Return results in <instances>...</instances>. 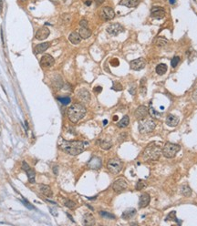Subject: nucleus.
Segmentation results:
<instances>
[{"instance_id": "1", "label": "nucleus", "mask_w": 197, "mask_h": 226, "mask_svg": "<svg viewBox=\"0 0 197 226\" xmlns=\"http://www.w3.org/2000/svg\"><path fill=\"white\" fill-rule=\"evenodd\" d=\"M85 145L86 143L80 141H61L59 142V148L61 150L73 156L80 154L84 150Z\"/></svg>"}, {"instance_id": "2", "label": "nucleus", "mask_w": 197, "mask_h": 226, "mask_svg": "<svg viewBox=\"0 0 197 226\" xmlns=\"http://www.w3.org/2000/svg\"><path fill=\"white\" fill-rule=\"evenodd\" d=\"M86 112H87V109L82 104L75 103L68 109L67 114H68L69 120L71 122L76 123L84 118V116L86 115Z\"/></svg>"}, {"instance_id": "3", "label": "nucleus", "mask_w": 197, "mask_h": 226, "mask_svg": "<svg viewBox=\"0 0 197 226\" xmlns=\"http://www.w3.org/2000/svg\"><path fill=\"white\" fill-rule=\"evenodd\" d=\"M162 154V150L156 145H149L143 151V160L144 161H158Z\"/></svg>"}, {"instance_id": "4", "label": "nucleus", "mask_w": 197, "mask_h": 226, "mask_svg": "<svg viewBox=\"0 0 197 226\" xmlns=\"http://www.w3.org/2000/svg\"><path fill=\"white\" fill-rule=\"evenodd\" d=\"M180 150H181L180 145L168 142L164 145L163 149V154L164 157L168 158V159H172V158H174L176 156V154Z\"/></svg>"}, {"instance_id": "5", "label": "nucleus", "mask_w": 197, "mask_h": 226, "mask_svg": "<svg viewBox=\"0 0 197 226\" xmlns=\"http://www.w3.org/2000/svg\"><path fill=\"white\" fill-rule=\"evenodd\" d=\"M156 127L155 121L151 119H144L142 120L139 123V131L142 134L150 133Z\"/></svg>"}, {"instance_id": "6", "label": "nucleus", "mask_w": 197, "mask_h": 226, "mask_svg": "<svg viewBox=\"0 0 197 226\" xmlns=\"http://www.w3.org/2000/svg\"><path fill=\"white\" fill-rule=\"evenodd\" d=\"M122 162L119 159H111L107 163V168L112 174H118L122 170Z\"/></svg>"}, {"instance_id": "7", "label": "nucleus", "mask_w": 197, "mask_h": 226, "mask_svg": "<svg viewBox=\"0 0 197 226\" xmlns=\"http://www.w3.org/2000/svg\"><path fill=\"white\" fill-rule=\"evenodd\" d=\"M130 69L133 70H142L146 66V61L143 58H140L134 60H131L130 63Z\"/></svg>"}, {"instance_id": "8", "label": "nucleus", "mask_w": 197, "mask_h": 226, "mask_svg": "<svg viewBox=\"0 0 197 226\" xmlns=\"http://www.w3.org/2000/svg\"><path fill=\"white\" fill-rule=\"evenodd\" d=\"M127 187H128V183H127L126 180L124 179H122V178L116 180L114 182V183H113V185H112L113 191L118 192V193L123 192L124 190H126Z\"/></svg>"}, {"instance_id": "9", "label": "nucleus", "mask_w": 197, "mask_h": 226, "mask_svg": "<svg viewBox=\"0 0 197 226\" xmlns=\"http://www.w3.org/2000/svg\"><path fill=\"white\" fill-rule=\"evenodd\" d=\"M100 16L104 20H112L115 17V12L112 7H104L100 10Z\"/></svg>"}, {"instance_id": "10", "label": "nucleus", "mask_w": 197, "mask_h": 226, "mask_svg": "<svg viewBox=\"0 0 197 226\" xmlns=\"http://www.w3.org/2000/svg\"><path fill=\"white\" fill-rule=\"evenodd\" d=\"M124 31V28H123V27L121 25V24H119V23H115V24H112V25H109L108 28H107V32L109 34V35H112V36H118L119 34H121V32H123Z\"/></svg>"}, {"instance_id": "11", "label": "nucleus", "mask_w": 197, "mask_h": 226, "mask_svg": "<svg viewBox=\"0 0 197 226\" xmlns=\"http://www.w3.org/2000/svg\"><path fill=\"white\" fill-rule=\"evenodd\" d=\"M77 98L83 103H89L91 100V94L86 88H81L77 92Z\"/></svg>"}, {"instance_id": "12", "label": "nucleus", "mask_w": 197, "mask_h": 226, "mask_svg": "<svg viewBox=\"0 0 197 226\" xmlns=\"http://www.w3.org/2000/svg\"><path fill=\"white\" fill-rule=\"evenodd\" d=\"M165 15H166L165 10L161 7H152L151 10V17L155 18V19H162V18H163L165 16Z\"/></svg>"}, {"instance_id": "13", "label": "nucleus", "mask_w": 197, "mask_h": 226, "mask_svg": "<svg viewBox=\"0 0 197 226\" xmlns=\"http://www.w3.org/2000/svg\"><path fill=\"white\" fill-rule=\"evenodd\" d=\"M148 114H149V109L145 106H142V105L139 106L135 111V117H136V119H138L140 120L146 119Z\"/></svg>"}, {"instance_id": "14", "label": "nucleus", "mask_w": 197, "mask_h": 226, "mask_svg": "<svg viewBox=\"0 0 197 226\" xmlns=\"http://www.w3.org/2000/svg\"><path fill=\"white\" fill-rule=\"evenodd\" d=\"M55 63V59L50 55H44L40 59V65L44 67H51Z\"/></svg>"}, {"instance_id": "15", "label": "nucleus", "mask_w": 197, "mask_h": 226, "mask_svg": "<svg viewBox=\"0 0 197 226\" xmlns=\"http://www.w3.org/2000/svg\"><path fill=\"white\" fill-rule=\"evenodd\" d=\"M49 34H50L49 29L46 27H43V28H39L37 30V32L36 33V38L37 40H45L46 38H48Z\"/></svg>"}, {"instance_id": "16", "label": "nucleus", "mask_w": 197, "mask_h": 226, "mask_svg": "<svg viewBox=\"0 0 197 226\" xmlns=\"http://www.w3.org/2000/svg\"><path fill=\"white\" fill-rule=\"evenodd\" d=\"M101 165H102V162L99 157L91 158V161L88 162V167L91 170H99L100 168H101Z\"/></svg>"}, {"instance_id": "17", "label": "nucleus", "mask_w": 197, "mask_h": 226, "mask_svg": "<svg viewBox=\"0 0 197 226\" xmlns=\"http://www.w3.org/2000/svg\"><path fill=\"white\" fill-rule=\"evenodd\" d=\"M151 201V197L148 193H142L139 200V207L140 208H145L149 205Z\"/></svg>"}, {"instance_id": "18", "label": "nucleus", "mask_w": 197, "mask_h": 226, "mask_svg": "<svg viewBox=\"0 0 197 226\" xmlns=\"http://www.w3.org/2000/svg\"><path fill=\"white\" fill-rule=\"evenodd\" d=\"M140 2L141 0H121L120 5L124 6L129 8H133V7H136L140 4Z\"/></svg>"}, {"instance_id": "19", "label": "nucleus", "mask_w": 197, "mask_h": 226, "mask_svg": "<svg viewBox=\"0 0 197 226\" xmlns=\"http://www.w3.org/2000/svg\"><path fill=\"white\" fill-rule=\"evenodd\" d=\"M179 123V118L175 115L169 114L166 118V124L170 127H175Z\"/></svg>"}, {"instance_id": "20", "label": "nucleus", "mask_w": 197, "mask_h": 226, "mask_svg": "<svg viewBox=\"0 0 197 226\" xmlns=\"http://www.w3.org/2000/svg\"><path fill=\"white\" fill-rule=\"evenodd\" d=\"M50 46V43L49 42H45V43H41V44H38L37 45V46L35 47V53L37 54H39V53H42L44 51H46Z\"/></svg>"}, {"instance_id": "21", "label": "nucleus", "mask_w": 197, "mask_h": 226, "mask_svg": "<svg viewBox=\"0 0 197 226\" xmlns=\"http://www.w3.org/2000/svg\"><path fill=\"white\" fill-rule=\"evenodd\" d=\"M83 224L84 225H93V224H95V218H94V216L91 213H86L83 216Z\"/></svg>"}, {"instance_id": "22", "label": "nucleus", "mask_w": 197, "mask_h": 226, "mask_svg": "<svg viewBox=\"0 0 197 226\" xmlns=\"http://www.w3.org/2000/svg\"><path fill=\"white\" fill-rule=\"evenodd\" d=\"M135 214H136V210L134 208H130V209H127L126 211L123 212L121 217L124 220H129L130 218H133Z\"/></svg>"}, {"instance_id": "23", "label": "nucleus", "mask_w": 197, "mask_h": 226, "mask_svg": "<svg viewBox=\"0 0 197 226\" xmlns=\"http://www.w3.org/2000/svg\"><path fill=\"white\" fill-rule=\"evenodd\" d=\"M39 190H40V192H41L44 195L47 196V197H52V195H53V192H52L50 187L48 186V185L40 184V185H39Z\"/></svg>"}, {"instance_id": "24", "label": "nucleus", "mask_w": 197, "mask_h": 226, "mask_svg": "<svg viewBox=\"0 0 197 226\" xmlns=\"http://www.w3.org/2000/svg\"><path fill=\"white\" fill-rule=\"evenodd\" d=\"M69 40H70L72 44L78 45V44L80 43L81 37H80V36H79V33H77V32H72V33H70V36H69Z\"/></svg>"}, {"instance_id": "25", "label": "nucleus", "mask_w": 197, "mask_h": 226, "mask_svg": "<svg viewBox=\"0 0 197 226\" xmlns=\"http://www.w3.org/2000/svg\"><path fill=\"white\" fill-rule=\"evenodd\" d=\"M79 34V36H80L81 38L86 39V38H89L91 36V31L88 28H80Z\"/></svg>"}, {"instance_id": "26", "label": "nucleus", "mask_w": 197, "mask_h": 226, "mask_svg": "<svg viewBox=\"0 0 197 226\" xmlns=\"http://www.w3.org/2000/svg\"><path fill=\"white\" fill-rule=\"evenodd\" d=\"M180 192H181V193H182L184 196H185V197H190V196L192 195V190H191V188H190L187 184H184V185L181 186Z\"/></svg>"}, {"instance_id": "27", "label": "nucleus", "mask_w": 197, "mask_h": 226, "mask_svg": "<svg viewBox=\"0 0 197 226\" xmlns=\"http://www.w3.org/2000/svg\"><path fill=\"white\" fill-rule=\"evenodd\" d=\"M166 71H167V66L163 63H161L156 67V73L158 75H163L166 73Z\"/></svg>"}, {"instance_id": "28", "label": "nucleus", "mask_w": 197, "mask_h": 226, "mask_svg": "<svg viewBox=\"0 0 197 226\" xmlns=\"http://www.w3.org/2000/svg\"><path fill=\"white\" fill-rule=\"evenodd\" d=\"M26 172H27V175H28V178L29 183H34L35 180H36V172H35V171H34L33 169L30 168V169L28 170Z\"/></svg>"}, {"instance_id": "29", "label": "nucleus", "mask_w": 197, "mask_h": 226, "mask_svg": "<svg viewBox=\"0 0 197 226\" xmlns=\"http://www.w3.org/2000/svg\"><path fill=\"white\" fill-rule=\"evenodd\" d=\"M129 123H130V118H129V116H124L119 122H118V127L119 128H126L128 125H129Z\"/></svg>"}, {"instance_id": "30", "label": "nucleus", "mask_w": 197, "mask_h": 226, "mask_svg": "<svg viewBox=\"0 0 197 226\" xmlns=\"http://www.w3.org/2000/svg\"><path fill=\"white\" fill-rule=\"evenodd\" d=\"M167 43H168V40L164 37H157L154 41V44L157 47H164Z\"/></svg>"}, {"instance_id": "31", "label": "nucleus", "mask_w": 197, "mask_h": 226, "mask_svg": "<svg viewBox=\"0 0 197 226\" xmlns=\"http://www.w3.org/2000/svg\"><path fill=\"white\" fill-rule=\"evenodd\" d=\"M146 79H142L141 80V85H140V92L142 96H145L147 93V88H146Z\"/></svg>"}, {"instance_id": "32", "label": "nucleus", "mask_w": 197, "mask_h": 226, "mask_svg": "<svg viewBox=\"0 0 197 226\" xmlns=\"http://www.w3.org/2000/svg\"><path fill=\"white\" fill-rule=\"evenodd\" d=\"M112 144L111 141H102L100 142V148L103 150H109L112 148Z\"/></svg>"}, {"instance_id": "33", "label": "nucleus", "mask_w": 197, "mask_h": 226, "mask_svg": "<svg viewBox=\"0 0 197 226\" xmlns=\"http://www.w3.org/2000/svg\"><path fill=\"white\" fill-rule=\"evenodd\" d=\"M53 85H54L56 88H62V87H63V81H62L61 78H60V77H58V79H53Z\"/></svg>"}, {"instance_id": "34", "label": "nucleus", "mask_w": 197, "mask_h": 226, "mask_svg": "<svg viewBox=\"0 0 197 226\" xmlns=\"http://www.w3.org/2000/svg\"><path fill=\"white\" fill-rule=\"evenodd\" d=\"M146 185H147V183L144 182V180H138V183H137V184H136V190H138V191L142 190L143 188H145V187H146Z\"/></svg>"}, {"instance_id": "35", "label": "nucleus", "mask_w": 197, "mask_h": 226, "mask_svg": "<svg viewBox=\"0 0 197 226\" xmlns=\"http://www.w3.org/2000/svg\"><path fill=\"white\" fill-rule=\"evenodd\" d=\"M100 214L103 217V218H107V219H112L114 220L115 219V216L112 213H109L107 212H104V211H100Z\"/></svg>"}, {"instance_id": "36", "label": "nucleus", "mask_w": 197, "mask_h": 226, "mask_svg": "<svg viewBox=\"0 0 197 226\" xmlns=\"http://www.w3.org/2000/svg\"><path fill=\"white\" fill-rule=\"evenodd\" d=\"M65 206H67L68 208L72 210V209H74L76 207V202L71 201V200H68V201H65Z\"/></svg>"}, {"instance_id": "37", "label": "nucleus", "mask_w": 197, "mask_h": 226, "mask_svg": "<svg viewBox=\"0 0 197 226\" xmlns=\"http://www.w3.org/2000/svg\"><path fill=\"white\" fill-rule=\"evenodd\" d=\"M58 100H59V102H61V104L63 105H68L70 103L71 100L70 97H64V98H58Z\"/></svg>"}, {"instance_id": "38", "label": "nucleus", "mask_w": 197, "mask_h": 226, "mask_svg": "<svg viewBox=\"0 0 197 226\" xmlns=\"http://www.w3.org/2000/svg\"><path fill=\"white\" fill-rule=\"evenodd\" d=\"M179 62H180V58L179 57H174L171 61V65H172V67H175L179 64Z\"/></svg>"}, {"instance_id": "39", "label": "nucleus", "mask_w": 197, "mask_h": 226, "mask_svg": "<svg viewBox=\"0 0 197 226\" xmlns=\"http://www.w3.org/2000/svg\"><path fill=\"white\" fill-rule=\"evenodd\" d=\"M112 89L116 90V91H121V90H122V86L119 82H114L112 86Z\"/></svg>"}, {"instance_id": "40", "label": "nucleus", "mask_w": 197, "mask_h": 226, "mask_svg": "<svg viewBox=\"0 0 197 226\" xmlns=\"http://www.w3.org/2000/svg\"><path fill=\"white\" fill-rule=\"evenodd\" d=\"M149 114L152 117H160V113H158L156 110H154L152 108L149 109Z\"/></svg>"}, {"instance_id": "41", "label": "nucleus", "mask_w": 197, "mask_h": 226, "mask_svg": "<svg viewBox=\"0 0 197 226\" xmlns=\"http://www.w3.org/2000/svg\"><path fill=\"white\" fill-rule=\"evenodd\" d=\"M175 213L174 211L173 212H172L168 216H167V220H173V221H176L177 220V218H176V216H175Z\"/></svg>"}, {"instance_id": "42", "label": "nucleus", "mask_w": 197, "mask_h": 226, "mask_svg": "<svg viewBox=\"0 0 197 226\" xmlns=\"http://www.w3.org/2000/svg\"><path fill=\"white\" fill-rule=\"evenodd\" d=\"M79 25L81 28H88V21L85 20V19H82L80 22H79Z\"/></svg>"}, {"instance_id": "43", "label": "nucleus", "mask_w": 197, "mask_h": 226, "mask_svg": "<svg viewBox=\"0 0 197 226\" xmlns=\"http://www.w3.org/2000/svg\"><path fill=\"white\" fill-rule=\"evenodd\" d=\"M24 203H25L26 207H28V209H30V210H33V209H34V206L31 205V203H30L29 201H28L27 200H24Z\"/></svg>"}, {"instance_id": "44", "label": "nucleus", "mask_w": 197, "mask_h": 226, "mask_svg": "<svg viewBox=\"0 0 197 226\" xmlns=\"http://www.w3.org/2000/svg\"><path fill=\"white\" fill-rule=\"evenodd\" d=\"M22 169H23L25 171H27L28 170L30 169V167H29V165L26 162H23V163H22Z\"/></svg>"}, {"instance_id": "45", "label": "nucleus", "mask_w": 197, "mask_h": 226, "mask_svg": "<svg viewBox=\"0 0 197 226\" xmlns=\"http://www.w3.org/2000/svg\"><path fill=\"white\" fill-rule=\"evenodd\" d=\"M101 90H102V88H101V87H100V86H98V87H95V88H94V92H95V93H100V92H101Z\"/></svg>"}, {"instance_id": "46", "label": "nucleus", "mask_w": 197, "mask_h": 226, "mask_svg": "<svg viewBox=\"0 0 197 226\" xmlns=\"http://www.w3.org/2000/svg\"><path fill=\"white\" fill-rule=\"evenodd\" d=\"M193 99L195 102H197V88L194 89V91L193 92Z\"/></svg>"}, {"instance_id": "47", "label": "nucleus", "mask_w": 197, "mask_h": 226, "mask_svg": "<svg viewBox=\"0 0 197 226\" xmlns=\"http://www.w3.org/2000/svg\"><path fill=\"white\" fill-rule=\"evenodd\" d=\"M135 90H136V88H135V87H133V88H130L129 91H130V93L131 95H135V93H136Z\"/></svg>"}, {"instance_id": "48", "label": "nucleus", "mask_w": 197, "mask_h": 226, "mask_svg": "<svg viewBox=\"0 0 197 226\" xmlns=\"http://www.w3.org/2000/svg\"><path fill=\"white\" fill-rule=\"evenodd\" d=\"M112 64L114 67H117V66L119 65V60H118L117 58H115V59H113V60L112 61Z\"/></svg>"}, {"instance_id": "49", "label": "nucleus", "mask_w": 197, "mask_h": 226, "mask_svg": "<svg viewBox=\"0 0 197 226\" xmlns=\"http://www.w3.org/2000/svg\"><path fill=\"white\" fill-rule=\"evenodd\" d=\"M94 1H95V3H96L97 5H101V4L105 1V0H94Z\"/></svg>"}, {"instance_id": "50", "label": "nucleus", "mask_w": 197, "mask_h": 226, "mask_svg": "<svg viewBox=\"0 0 197 226\" xmlns=\"http://www.w3.org/2000/svg\"><path fill=\"white\" fill-rule=\"evenodd\" d=\"M53 171H54V173L57 175L58 174V166H55L54 168H53Z\"/></svg>"}, {"instance_id": "51", "label": "nucleus", "mask_w": 197, "mask_h": 226, "mask_svg": "<svg viewBox=\"0 0 197 226\" xmlns=\"http://www.w3.org/2000/svg\"><path fill=\"white\" fill-rule=\"evenodd\" d=\"M85 4H86L87 6H90V5L91 4V1H87V2H85Z\"/></svg>"}, {"instance_id": "52", "label": "nucleus", "mask_w": 197, "mask_h": 226, "mask_svg": "<svg viewBox=\"0 0 197 226\" xmlns=\"http://www.w3.org/2000/svg\"><path fill=\"white\" fill-rule=\"evenodd\" d=\"M169 2H170L172 5H173V4L175 3V0H169Z\"/></svg>"}, {"instance_id": "53", "label": "nucleus", "mask_w": 197, "mask_h": 226, "mask_svg": "<svg viewBox=\"0 0 197 226\" xmlns=\"http://www.w3.org/2000/svg\"><path fill=\"white\" fill-rule=\"evenodd\" d=\"M2 10V1H0V12Z\"/></svg>"}, {"instance_id": "54", "label": "nucleus", "mask_w": 197, "mask_h": 226, "mask_svg": "<svg viewBox=\"0 0 197 226\" xmlns=\"http://www.w3.org/2000/svg\"><path fill=\"white\" fill-rule=\"evenodd\" d=\"M117 120H118V117H117V116H114V117H113V120L116 121Z\"/></svg>"}, {"instance_id": "55", "label": "nucleus", "mask_w": 197, "mask_h": 226, "mask_svg": "<svg viewBox=\"0 0 197 226\" xmlns=\"http://www.w3.org/2000/svg\"><path fill=\"white\" fill-rule=\"evenodd\" d=\"M107 122H108V121H107V120H104V121H103V123H104V125H106V124H107Z\"/></svg>"}]
</instances>
